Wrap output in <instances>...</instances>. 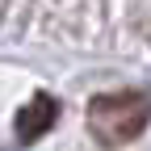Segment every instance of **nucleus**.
Here are the masks:
<instances>
[{
    "instance_id": "f257e3e1",
    "label": "nucleus",
    "mask_w": 151,
    "mask_h": 151,
    "mask_svg": "<svg viewBox=\"0 0 151 151\" xmlns=\"http://www.w3.org/2000/svg\"><path fill=\"white\" fill-rule=\"evenodd\" d=\"M151 122V97L139 88L101 92L88 101V130L101 147H126L134 143Z\"/></svg>"
},
{
    "instance_id": "f03ea898",
    "label": "nucleus",
    "mask_w": 151,
    "mask_h": 151,
    "mask_svg": "<svg viewBox=\"0 0 151 151\" xmlns=\"http://www.w3.org/2000/svg\"><path fill=\"white\" fill-rule=\"evenodd\" d=\"M55 118H59V101L50 97V92H34V97L17 109V122H13V134H17V143H38L46 134V130L55 126Z\"/></svg>"
}]
</instances>
